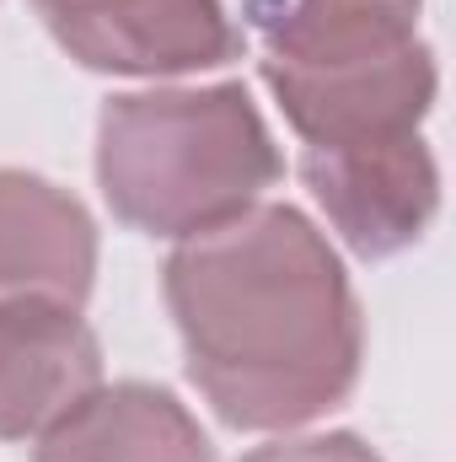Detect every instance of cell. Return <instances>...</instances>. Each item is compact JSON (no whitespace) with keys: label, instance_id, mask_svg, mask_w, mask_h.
Segmentation results:
<instances>
[{"label":"cell","instance_id":"obj_2","mask_svg":"<svg viewBox=\"0 0 456 462\" xmlns=\"http://www.w3.org/2000/svg\"><path fill=\"white\" fill-rule=\"evenodd\" d=\"M285 156L247 87H156L103 103L97 183L123 226L167 242L236 221L274 189Z\"/></svg>","mask_w":456,"mask_h":462},{"label":"cell","instance_id":"obj_5","mask_svg":"<svg viewBox=\"0 0 456 462\" xmlns=\"http://www.w3.org/2000/svg\"><path fill=\"white\" fill-rule=\"evenodd\" d=\"M301 178L360 258H392L414 247L441 210V167L424 134L349 151H301Z\"/></svg>","mask_w":456,"mask_h":462},{"label":"cell","instance_id":"obj_9","mask_svg":"<svg viewBox=\"0 0 456 462\" xmlns=\"http://www.w3.org/2000/svg\"><path fill=\"white\" fill-rule=\"evenodd\" d=\"M242 462H381L360 436L349 430H328V436H301V441H274V447H258Z\"/></svg>","mask_w":456,"mask_h":462},{"label":"cell","instance_id":"obj_8","mask_svg":"<svg viewBox=\"0 0 456 462\" xmlns=\"http://www.w3.org/2000/svg\"><path fill=\"white\" fill-rule=\"evenodd\" d=\"M32 462H215V447L167 387L118 382L49 425Z\"/></svg>","mask_w":456,"mask_h":462},{"label":"cell","instance_id":"obj_1","mask_svg":"<svg viewBox=\"0 0 456 462\" xmlns=\"http://www.w3.org/2000/svg\"><path fill=\"white\" fill-rule=\"evenodd\" d=\"M161 291L188 382L231 430H301L360 382L365 323L339 253L296 205L178 242Z\"/></svg>","mask_w":456,"mask_h":462},{"label":"cell","instance_id":"obj_3","mask_svg":"<svg viewBox=\"0 0 456 462\" xmlns=\"http://www.w3.org/2000/svg\"><path fill=\"white\" fill-rule=\"evenodd\" d=\"M258 70L306 151L408 140L419 134V124L430 118L435 92H441V70L424 38L323 54V60H269L263 54Z\"/></svg>","mask_w":456,"mask_h":462},{"label":"cell","instance_id":"obj_6","mask_svg":"<svg viewBox=\"0 0 456 462\" xmlns=\"http://www.w3.org/2000/svg\"><path fill=\"white\" fill-rule=\"evenodd\" d=\"M103 387V345L81 307L0 301V441H38Z\"/></svg>","mask_w":456,"mask_h":462},{"label":"cell","instance_id":"obj_7","mask_svg":"<svg viewBox=\"0 0 456 462\" xmlns=\"http://www.w3.org/2000/svg\"><path fill=\"white\" fill-rule=\"evenodd\" d=\"M97 280V221L87 205L38 178L0 167V301L81 307Z\"/></svg>","mask_w":456,"mask_h":462},{"label":"cell","instance_id":"obj_4","mask_svg":"<svg viewBox=\"0 0 456 462\" xmlns=\"http://www.w3.org/2000/svg\"><path fill=\"white\" fill-rule=\"evenodd\" d=\"M54 43L103 76H188L242 54L226 0H32Z\"/></svg>","mask_w":456,"mask_h":462}]
</instances>
